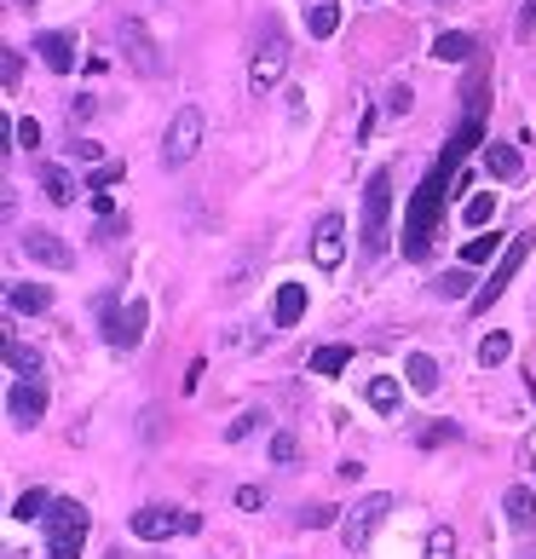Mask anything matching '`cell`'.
<instances>
[{
	"mask_svg": "<svg viewBox=\"0 0 536 559\" xmlns=\"http://www.w3.org/2000/svg\"><path fill=\"white\" fill-rule=\"evenodd\" d=\"M306 29H312L318 40H329V35L341 29V7H335V0H318V7H312V24H306Z\"/></svg>",
	"mask_w": 536,
	"mask_h": 559,
	"instance_id": "f1b7e54d",
	"label": "cell"
},
{
	"mask_svg": "<svg viewBox=\"0 0 536 559\" xmlns=\"http://www.w3.org/2000/svg\"><path fill=\"white\" fill-rule=\"evenodd\" d=\"M502 508H508V525H513V531H536V496H531L525 485H513V490L502 496Z\"/></svg>",
	"mask_w": 536,
	"mask_h": 559,
	"instance_id": "2e32d148",
	"label": "cell"
},
{
	"mask_svg": "<svg viewBox=\"0 0 536 559\" xmlns=\"http://www.w3.org/2000/svg\"><path fill=\"white\" fill-rule=\"evenodd\" d=\"M508 352H513V335H508V329H490V335L479 341V364L497 369V364H508Z\"/></svg>",
	"mask_w": 536,
	"mask_h": 559,
	"instance_id": "d4e9b609",
	"label": "cell"
},
{
	"mask_svg": "<svg viewBox=\"0 0 536 559\" xmlns=\"http://www.w3.org/2000/svg\"><path fill=\"white\" fill-rule=\"evenodd\" d=\"M525 254H531V231L508 242V254L497 260V272H490V283H479V295H473V300H467V306H473V312H490V306H497V300H502V288H508L513 277H520V265H525Z\"/></svg>",
	"mask_w": 536,
	"mask_h": 559,
	"instance_id": "ba28073f",
	"label": "cell"
},
{
	"mask_svg": "<svg viewBox=\"0 0 536 559\" xmlns=\"http://www.w3.org/2000/svg\"><path fill=\"white\" fill-rule=\"evenodd\" d=\"M7 369H12L17 381H35V376H40V358H35V352L17 341V335H7Z\"/></svg>",
	"mask_w": 536,
	"mask_h": 559,
	"instance_id": "ffe728a7",
	"label": "cell"
},
{
	"mask_svg": "<svg viewBox=\"0 0 536 559\" xmlns=\"http://www.w3.org/2000/svg\"><path fill=\"white\" fill-rule=\"evenodd\" d=\"M353 364V346H318L312 352V376H341Z\"/></svg>",
	"mask_w": 536,
	"mask_h": 559,
	"instance_id": "cb8c5ba5",
	"label": "cell"
},
{
	"mask_svg": "<svg viewBox=\"0 0 536 559\" xmlns=\"http://www.w3.org/2000/svg\"><path fill=\"white\" fill-rule=\"evenodd\" d=\"M17 7H35V0H17Z\"/></svg>",
	"mask_w": 536,
	"mask_h": 559,
	"instance_id": "7bdbcfd3",
	"label": "cell"
},
{
	"mask_svg": "<svg viewBox=\"0 0 536 559\" xmlns=\"http://www.w3.org/2000/svg\"><path fill=\"white\" fill-rule=\"evenodd\" d=\"M450 185H456V174L432 162V174L421 179V191L409 197V214H404V254H409V260H421V254H427L432 225H439V209H444V191H450Z\"/></svg>",
	"mask_w": 536,
	"mask_h": 559,
	"instance_id": "6da1fadb",
	"label": "cell"
},
{
	"mask_svg": "<svg viewBox=\"0 0 536 559\" xmlns=\"http://www.w3.org/2000/svg\"><path fill=\"white\" fill-rule=\"evenodd\" d=\"M312 260L323 265V272H335V265L346 260V219L341 214H323L318 231H312Z\"/></svg>",
	"mask_w": 536,
	"mask_h": 559,
	"instance_id": "7c38bea8",
	"label": "cell"
},
{
	"mask_svg": "<svg viewBox=\"0 0 536 559\" xmlns=\"http://www.w3.org/2000/svg\"><path fill=\"white\" fill-rule=\"evenodd\" d=\"M7 300H12V312H47V306H52V295L40 283H12Z\"/></svg>",
	"mask_w": 536,
	"mask_h": 559,
	"instance_id": "d6986e66",
	"label": "cell"
},
{
	"mask_svg": "<svg viewBox=\"0 0 536 559\" xmlns=\"http://www.w3.org/2000/svg\"><path fill=\"white\" fill-rule=\"evenodd\" d=\"M502 254H508V248H502L497 231H490V237H473V242L462 248V260H467V265H485V260H502Z\"/></svg>",
	"mask_w": 536,
	"mask_h": 559,
	"instance_id": "4316f807",
	"label": "cell"
},
{
	"mask_svg": "<svg viewBox=\"0 0 536 559\" xmlns=\"http://www.w3.org/2000/svg\"><path fill=\"white\" fill-rule=\"evenodd\" d=\"M381 105H386V110H393V116H404V110H409V87H404V81H398V87H393V93H386V98H381Z\"/></svg>",
	"mask_w": 536,
	"mask_h": 559,
	"instance_id": "d590c367",
	"label": "cell"
},
{
	"mask_svg": "<svg viewBox=\"0 0 536 559\" xmlns=\"http://www.w3.org/2000/svg\"><path fill=\"white\" fill-rule=\"evenodd\" d=\"M128 525H133L139 543H162V536H191L202 520L196 513H179V508H139Z\"/></svg>",
	"mask_w": 536,
	"mask_h": 559,
	"instance_id": "9c48e42d",
	"label": "cell"
},
{
	"mask_svg": "<svg viewBox=\"0 0 536 559\" xmlns=\"http://www.w3.org/2000/svg\"><path fill=\"white\" fill-rule=\"evenodd\" d=\"M369 404H376L381 416H393V409H398V381L393 376H376V381H369Z\"/></svg>",
	"mask_w": 536,
	"mask_h": 559,
	"instance_id": "f546056e",
	"label": "cell"
},
{
	"mask_svg": "<svg viewBox=\"0 0 536 559\" xmlns=\"http://www.w3.org/2000/svg\"><path fill=\"white\" fill-rule=\"evenodd\" d=\"M35 52H40V64H47L52 75H70L75 70V35H64V29H40L35 35Z\"/></svg>",
	"mask_w": 536,
	"mask_h": 559,
	"instance_id": "5bb4252c",
	"label": "cell"
},
{
	"mask_svg": "<svg viewBox=\"0 0 536 559\" xmlns=\"http://www.w3.org/2000/svg\"><path fill=\"white\" fill-rule=\"evenodd\" d=\"M432 58H439V64H467V58H473V35H462V29L439 35V40H432Z\"/></svg>",
	"mask_w": 536,
	"mask_h": 559,
	"instance_id": "ac0fdd59",
	"label": "cell"
},
{
	"mask_svg": "<svg viewBox=\"0 0 536 559\" xmlns=\"http://www.w3.org/2000/svg\"><path fill=\"white\" fill-rule=\"evenodd\" d=\"M47 559H81V543H87V508L75 502V496H58V502L47 508Z\"/></svg>",
	"mask_w": 536,
	"mask_h": 559,
	"instance_id": "3957f363",
	"label": "cell"
},
{
	"mask_svg": "<svg viewBox=\"0 0 536 559\" xmlns=\"http://www.w3.org/2000/svg\"><path fill=\"white\" fill-rule=\"evenodd\" d=\"M116 40H121V58L139 70V75H162V47H156V35H151V24L144 17H121L116 24Z\"/></svg>",
	"mask_w": 536,
	"mask_h": 559,
	"instance_id": "8992f818",
	"label": "cell"
},
{
	"mask_svg": "<svg viewBox=\"0 0 536 559\" xmlns=\"http://www.w3.org/2000/svg\"><path fill=\"white\" fill-rule=\"evenodd\" d=\"M254 421H260V416H237L231 427H225V439H249V432H254Z\"/></svg>",
	"mask_w": 536,
	"mask_h": 559,
	"instance_id": "74e56055",
	"label": "cell"
},
{
	"mask_svg": "<svg viewBox=\"0 0 536 559\" xmlns=\"http://www.w3.org/2000/svg\"><path fill=\"white\" fill-rule=\"evenodd\" d=\"M272 318H277V329H295V323L306 318V283H283V288H277Z\"/></svg>",
	"mask_w": 536,
	"mask_h": 559,
	"instance_id": "9a60e30c",
	"label": "cell"
},
{
	"mask_svg": "<svg viewBox=\"0 0 536 559\" xmlns=\"http://www.w3.org/2000/svg\"><path fill=\"white\" fill-rule=\"evenodd\" d=\"M98 312H105V341L116 352H133L144 341V323H151V306H144V300H128L121 312H116V300H105Z\"/></svg>",
	"mask_w": 536,
	"mask_h": 559,
	"instance_id": "52a82bcc",
	"label": "cell"
},
{
	"mask_svg": "<svg viewBox=\"0 0 536 559\" xmlns=\"http://www.w3.org/2000/svg\"><path fill=\"white\" fill-rule=\"evenodd\" d=\"M536 35V0H525V12H520V40Z\"/></svg>",
	"mask_w": 536,
	"mask_h": 559,
	"instance_id": "f35d334b",
	"label": "cell"
},
{
	"mask_svg": "<svg viewBox=\"0 0 536 559\" xmlns=\"http://www.w3.org/2000/svg\"><path fill=\"white\" fill-rule=\"evenodd\" d=\"M335 513H341V508H312V513H306V525H312V531H329V525H341Z\"/></svg>",
	"mask_w": 536,
	"mask_h": 559,
	"instance_id": "e575fe53",
	"label": "cell"
},
{
	"mask_svg": "<svg viewBox=\"0 0 536 559\" xmlns=\"http://www.w3.org/2000/svg\"><path fill=\"white\" fill-rule=\"evenodd\" d=\"M432 295H444V300H473L479 288H473V277H467V272H444L439 283H432Z\"/></svg>",
	"mask_w": 536,
	"mask_h": 559,
	"instance_id": "83f0119b",
	"label": "cell"
},
{
	"mask_svg": "<svg viewBox=\"0 0 536 559\" xmlns=\"http://www.w3.org/2000/svg\"><path fill=\"white\" fill-rule=\"evenodd\" d=\"M40 191H47L58 209H70V202L81 197V191H75V179H70L64 168H40Z\"/></svg>",
	"mask_w": 536,
	"mask_h": 559,
	"instance_id": "7402d4cb",
	"label": "cell"
},
{
	"mask_svg": "<svg viewBox=\"0 0 536 559\" xmlns=\"http://www.w3.org/2000/svg\"><path fill=\"white\" fill-rule=\"evenodd\" d=\"M7 416H12V427H35L40 416H47V392H40V381H12Z\"/></svg>",
	"mask_w": 536,
	"mask_h": 559,
	"instance_id": "4fadbf2b",
	"label": "cell"
},
{
	"mask_svg": "<svg viewBox=\"0 0 536 559\" xmlns=\"http://www.w3.org/2000/svg\"><path fill=\"white\" fill-rule=\"evenodd\" d=\"M485 162H490V174H497V179H520L525 174V162H520L513 144H485Z\"/></svg>",
	"mask_w": 536,
	"mask_h": 559,
	"instance_id": "44dd1931",
	"label": "cell"
},
{
	"mask_svg": "<svg viewBox=\"0 0 536 559\" xmlns=\"http://www.w3.org/2000/svg\"><path fill=\"white\" fill-rule=\"evenodd\" d=\"M47 508H52V496L47 490H24V496H17V502H12V520H47Z\"/></svg>",
	"mask_w": 536,
	"mask_h": 559,
	"instance_id": "484cf974",
	"label": "cell"
},
{
	"mask_svg": "<svg viewBox=\"0 0 536 559\" xmlns=\"http://www.w3.org/2000/svg\"><path fill=\"white\" fill-rule=\"evenodd\" d=\"M116 179H121V162H105V168H93L87 191H105V185H116Z\"/></svg>",
	"mask_w": 536,
	"mask_h": 559,
	"instance_id": "d6a6232c",
	"label": "cell"
},
{
	"mask_svg": "<svg viewBox=\"0 0 536 559\" xmlns=\"http://www.w3.org/2000/svg\"><path fill=\"white\" fill-rule=\"evenodd\" d=\"M450 554H456V536H450V531H432V536H427V559H450Z\"/></svg>",
	"mask_w": 536,
	"mask_h": 559,
	"instance_id": "4dcf8cb0",
	"label": "cell"
},
{
	"mask_svg": "<svg viewBox=\"0 0 536 559\" xmlns=\"http://www.w3.org/2000/svg\"><path fill=\"white\" fill-rule=\"evenodd\" d=\"M272 462H295V439H288V432L272 439Z\"/></svg>",
	"mask_w": 536,
	"mask_h": 559,
	"instance_id": "8d00e7d4",
	"label": "cell"
},
{
	"mask_svg": "<svg viewBox=\"0 0 536 559\" xmlns=\"http://www.w3.org/2000/svg\"><path fill=\"white\" fill-rule=\"evenodd\" d=\"M283 70H288V35L277 24H265L260 29V47H254V64H249V87L254 93H272L277 81H283Z\"/></svg>",
	"mask_w": 536,
	"mask_h": 559,
	"instance_id": "5b68a950",
	"label": "cell"
},
{
	"mask_svg": "<svg viewBox=\"0 0 536 559\" xmlns=\"http://www.w3.org/2000/svg\"><path fill=\"white\" fill-rule=\"evenodd\" d=\"M260 502H265V496H260L254 485H242V490H237V508H260Z\"/></svg>",
	"mask_w": 536,
	"mask_h": 559,
	"instance_id": "60d3db41",
	"label": "cell"
},
{
	"mask_svg": "<svg viewBox=\"0 0 536 559\" xmlns=\"http://www.w3.org/2000/svg\"><path fill=\"white\" fill-rule=\"evenodd\" d=\"M404 376H409V386H416V392H427V399L439 392V364H432L427 352H409V358H404Z\"/></svg>",
	"mask_w": 536,
	"mask_h": 559,
	"instance_id": "e0dca14e",
	"label": "cell"
},
{
	"mask_svg": "<svg viewBox=\"0 0 536 559\" xmlns=\"http://www.w3.org/2000/svg\"><path fill=\"white\" fill-rule=\"evenodd\" d=\"M110 559H128V554H121V548H116V554H110Z\"/></svg>",
	"mask_w": 536,
	"mask_h": 559,
	"instance_id": "b9f144b4",
	"label": "cell"
},
{
	"mask_svg": "<svg viewBox=\"0 0 536 559\" xmlns=\"http://www.w3.org/2000/svg\"><path fill=\"white\" fill-rule=\"evenodd\" d=\"M17 248H24L35 265H47V272H70V265H75V248L58 237V231H47V225H29V231H17Z\"/></svg>",
	"mask_w": 536,
	"mask_h": 559,
	"instance_id": "8fae6325",
	"label": "cell"
},
{
	"mask_svg": "<svg viewBox=\"0 0 536 559\" xmlns=\"http://www.w3.org/2000/svg\"><path fill=\"white\" fill-rule=\"evenodd\" d=\"M386 513H393V496H381V490H376V496H364V502H353V513L341 520V543H346V548H364L369 536L381 531Z\"/></svg>",
	"mask_w": 536,
	"mask_h": 559,
	"instance_id": "30bf717a",
	"label": "cell"
},
{
	"mask_svg": "<svg viewBox=\"0 0 536 559\" xmlns=\"http://www.w3.org/2000/svg\"><path fill=\"white\" fill-rule=\"evenodd\" d=\"M386 219H393V174L376 168L364 179V225H358V242H364V254H386Z\"/></svg>",
	"mask_w": 536,
	"mask_h": 559,
	"instance_id": "7a4b0ae2",
	"label": "cell"
},
{
	"mask_svg": "<svg viewBox=\"0 0 536 559\" xmlns=\"http://www.w3.org/2000/svg\"><path fill=\"white\" fill-rule=\"evenodd\" d=\"M70 156H81V162H98V144H93V139H75V144H70Z\"/></svg>",
	"mask_w": 536,
	"mask_h": 559,
	"instance_id": "ab89813d",
	"label": "cell"
},
{
	"mask_svg": "<svg viewBox=\"0 0 536 559\" xmlns=\"http://www.w3.org/2000/svg\"><path fill=\"white\" fill-rule=\"evenodd\" d=\"M490 219H497V191H479V197H467V209H462V225H473V231H485Z\"/></svg>",
	"mask_w": 536,
	"mask_h": 559,
	"instance_id": "603a6c76",
	"label": "cell"
},
{
	"mask_svg": "<svg viewBox=\"0 0 536 559\" xmlns=\"http://www.w3.org/2000/svg\"><path fill=\"white\" fill-rule=\"evenodd\" d=\"M12 139L24 144V151H35V144H40V121H35V116H24V121L12 128Z\"/></svg>",
	"mask_w": 536,
	"mask_h": 559,
	"instance_id": "1f68e13d",
	"label": "cell"
},
{
	"mask_svg": "<svg viewBox=\"0 0 536 559\" xmlns=\"http://www.w3.org/2000/svg\"><path fill=\"white\" fill-rule=\"evenodd\" d=\"M196 151H202V110L184 105V110H174L168 133H162V168H184Z\"/></svg>",
	"mask_w": 536,
	"mask_h": 559,
	"instance_id": "277c9868",
	"label": "cell"
},
{
	"mask_svg": "<svg viewBox=\"0 0 536 559\" xmlns=\"http://www.w3.org/2000/svg\"><path fill=\"white\" fill-rule=\"evenodd\" d=\"M0 70H7V87H17V75H24V52H12V47H7V58H0Z\"/></svg>",
	"mask_w": 536,
	"mask_h": 559,
	"instance_id": "836d02e7",
	"label": "cell"
}]
</instances>
